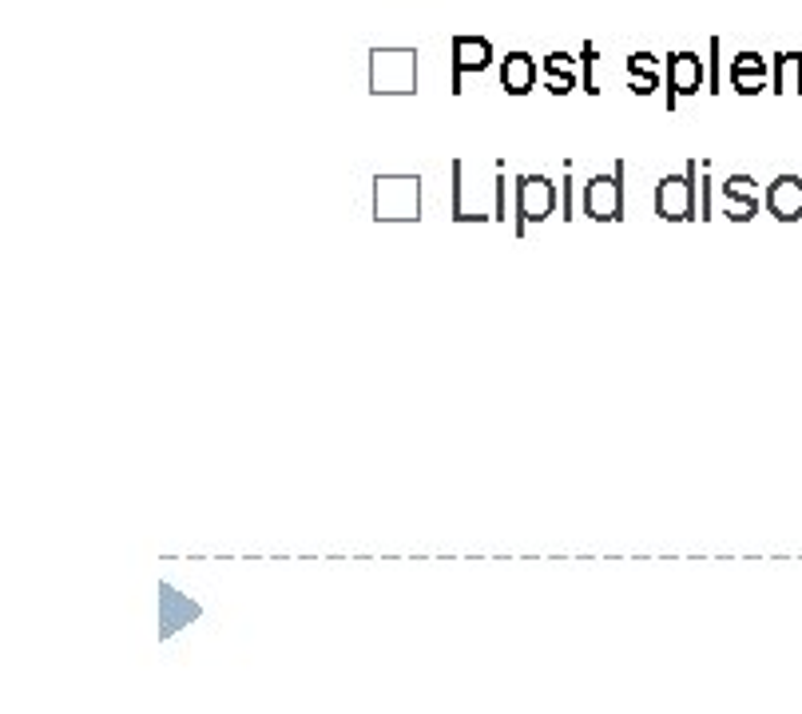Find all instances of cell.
<instances>
[{
	"mask_svg": "<svg viewBox=\"0 0 802 714\" xmlns=\"http://www.w3.org/2000/svg\"><path fill=\"white\" fill-rule=\"evenodd\" d=\"M373 219L378 222H418L421 219V179L418 175H378V179H373Z\"/></svg>",
	"mask_w": 802,
	"mask_h": 714,
	"instance_id": "7a4b0ae2",
	"label": "cell"
},
{
	"mask_svg": "<svg viewBox=\"0 0 802 714\" xmlns=\"http://www.w3.org/2000/svg\"><path fill=\"white\" fill-rule=\"evenodd\" d=\"M545 72L548 76H569V72H576V60L564 56V52H552V56H545Z\"/></svg>",
	"mask_w": 802,
	"mask_h": 714,
	"instance_id": "9a60e30c",
	"label": "cell"
},
{
	"mask_svg": "<svg viewBox=\"0 0 802 714\" xmlns=\"http://www.w3.org/2000/svg\"><path fill=\"white\" fill-rule=\"evenodd\" d=\"M696 163H687L684 175H663L655 183V215L663 222H691L699 219L696 203Z\"/></svg>",
	"mask_w": 802,
	"mask_h": 714,
	"instance_id": "3957f363",
	"label": "cell"
},
{
	"mask_svg": "<svg viewBox=\"0 0 802 714\" xmlns=\"http://www.w3.org/2000/svg\"><path fill=\"white\" fill-rule=\"evenodd\" d=\"M667 100H663V107L667 112H675V104L684 100V95H696L699 88H703V64H699V56H691V52H672L667 56Z\"/></svg>",
	"mask_w": 802,
	"mask_h": 714,
	"instance_id": "8992f818",
	"label": "cell"
},
{
	"mask_svg": "<svg viewBox=\"0 0 802 714\" xmlns=\"http://www.w3.org/2000/svg\"><path fill=\"white\" fill-rule=\"evenodd\" d=\"M500 88L509 95H529L536 88V60L529 52H509L500 60Z\"/></svg>",
	"mask_w": 802,
	"mask_h": 714,
	"instance_id": "8fae6325",
	"label": "cell"
},
{
	"mask_svg": "<svg viewBox=\"0 0 802 714\" xmlns=\"http://www.w3.org/2000/svg\"><path fill=\"white\" fill-rule=\"evenodd\" d=\"M767 211L779 222H799L802 219V179L799 175H779L767 187Z\"/></svg>",
	"mask_w": 802,
	"mask_h": 714,
	"instance_id": "9c48e42d",
	"label": "cell"
},
{
	"mask_svg": "<svg viewBox=\"0 0 802 714\" xmlns=\"http://www.w3.org/2000/svg\"><path fill=\"white\" fill-rule=\"evenodd\" d=\"M557 211V183L548 175H521L517 179V234L529 231V222H545Z\"/></svg>",
	"mask_w": 802,
	"mask_h": 714,
	"instance_id": "5b68a950",
	"label": "cell"
},
{
	"mask_svg": "<svg viewBox=\"0 0 802 714\" xmlns=\"http://www.w3.org/2000/svg\"><path fill=\"white\" fill-rule=\"evenodd\" d=\"M767 60L759 56V52H739L731 60V88L739 95H759L767 88Z\"/></svg>",
	"mask_w": 802,
	"mask_h": 714,
	"instance_id": "30bf717a",
	"label": "cell"
},
{
	"mask_svg": "<svg viewBox=\"0 0 802 714\" xmlns=\"http://www.w3.org/2000/svg\"><path fill=\"white\" fill-rule=\"evenodd\" d=\"M771 88L787 95H802V52H779L775 56V76H771Z\"/></svg>",
	"mask_w": 802,
	"mask_h": 714,
	"instance_id": "7c38bea8",
	"label": "cell"
},
{
	"mask_svg": "<svg viewBox=\"0 0 802 714\" xmlns=\"http://www.w3.org/2000/svg\"><path fill=\"white\" fill-rule=\"evenodd\" d=\"M660 88V76H632V92L636 95H651Z\"/></svg>",
	"mask_w": 802,
	"mask_h": 714,
	"instance_id": "e0dca14e",
	"label": "cell"
},
{
	"mask_svg": "<svg viewBox=\"0 0 802 714\" xmlns=\"http://www.w3.org/2000/svg\"><path fill=\"white\" fill-rule=\"evenodd\" d=\"M572 88H576V72H569V76H548V92L552 95H569Z\"/></svg>",
	"mask_w": 802,
	"mask_h": 714,
	"instance_id": "2e32d148",
	"label": "cell"
},
{
	"mask_svg": "<svg viewBox=\"0 0 802 714\" xmlns=\"http://www.w3.org/2000/svg\"><path fill=\"white\" fill-rule=\"evenodd\" d=\"M596 56H600V52H596L593 44H584L581 60H584V92H588V95H600V88H596V80H593V64H596Z\"/></svg>",
	"mask_w": 802,
	"mask_h": 714,
	"instance_id": "5bb4252c",
	"label": "cell"
},
{
	"mask_svg": "<svg viewBox=\"0 0 802 714\" xmlns=\"http://www.w3.org/2000/svg\"><path fill=\"white\" fill-rule=\"evenodd\" d=\"M711 92L720 95V36H715V40H711Z\"/></svg>",
	"mask_w": 802,
	"mask_h": 714,
	"instance_id": "ac0fdd59",
	"label": "cell"
},
{
	"mask_svg": "<svg viewBox=\"0 0 802 714\" xmlns=\"http://www.w3.org/2000/svg\"><path fill=\"white\" fill-rule=\"evenodd\" d=\"M370 92L373 95H413L418 92V52H413V48H373L370 52Z\"/></svg>",
	"mask_w": 802,
	"mask_h": 714,
	"instance_id": "6da1fadb",
	"label": "cell"
},
{
	"mask_svg": "<svg viewBox=\"0 0 802 714\" xmlns=\"http://www.w3.org/2000/svg\"><path fill=\"white\" fill-rule=\"evenodd\" d=\"M723 203H727V219L731 222H751L759 215V183L751 175H727Z\"/></svg>",
	"mask_w": 802,
	"mask_h": 714,
	"instance_id": "ba28073f",
	"label": "cell"
},
{
	"mask_svg": "<svg viewBox=\"0 0 802 714\" xmlns=\"http://www.w3.org/2000/svg\"><path fill=\"white\" fill-rule=\"evenodd\" d=\"M493 64V44L485 36H454V88L449 92H466V72H485Z\"/></svg>",
	"mask_w": 802,
	"mask_h": 714,
	"instance_id": "52a82bcc",
	"label": "cell"
},
{
	"mask_svg": "<svg viewBox=\"0 0 802 714\" xmlns=\"http://www.w3.org/2000/svg\"><path fill=\"white\" fill-rule=\"evenodd\" d=\"M628 76H660V56H651V52L628 56Z\"/></svg>",
	"mask_w": 802,
	"mask_h": 714,
	"instance_id": "4fadbf2b",
	"label": "cell"
},
{
	"mask_svg": "<svg viewBox=\"0 0 802 714\" xmlns=\"http://www.w3.org/2000/svg\"><path fill=\"white\" fill-rule=\"evenodd\" d=\"M581 207H584V215L596 222L620 219V211H624V163H616V171L593 175V179L584 183Z\"/></svg>",
	"mask_w": 802,
	"mask_h": 714,
	"instance_id": "277c9868",
	"label": "cell"
}]
</instances>
